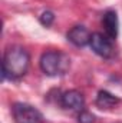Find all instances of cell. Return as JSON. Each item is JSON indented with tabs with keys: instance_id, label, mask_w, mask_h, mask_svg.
<instances>
[{
	"instance_id": "cell-1",
	"label": "cell",
	"mask_w": 122,
	"mask_h": 123,
	"mask_svg": "<svg viewBox=\"0 0 122 123\" xmlns=\"http://www.w3.org/2000/svg\"><path fill=\"white\" fill-rule=\"evenodd\" d=\"M30 64V55L22 46H12L3 55L1 63V73L4 79L17 80L23 77Z\"/></svg>"
},
{
	"instance_id": "cell-2",
	"label": "cell",
	"mask_w": 122,
	"mask_h": 123,
	"mask_svg": "<svg viewBox=\"0 0 122 123\" xmlns=\"http://www.w3.org/2000/svg\"><path fill=\"white\" fill-rule=\"evenodd\" d=\"M40 70L46 76H61L70 67V59L68 55L58 50H47L40 56Z\"/></svg>"
},
{
	"instance_id": "cell-3",
	"label": "cell",
	"mask_w": 122,
	"mask_h": 123,
	"mask_svg": "<svg viewBox=\"0 0 122 123\" xmlns=\"http://www.w3.org/2000/svg\"><path fill=\"white\" fill-rule=\"evenodd\" d=\"M12 115L14 123H43V115L27 103H14Z\"/></svg>"
},
{
	"instance_id": "cell-4",
	"label": "cell",
	"mask_w": 122,
	"mask_h": 123,
	"mask_svg": "<svg viewBox=\"0 0 122 123\" xmlns=\"http://www.w3.org/2000/svg\"><path fill=\"white\" fill-rule=\"evenodd\" d=\"M89 46H91L92 50H93L98 56H101V57H103V59H109V57H112V55H114L112 42H111V39H109L106 34H102V33H92Z\"/></svg>"
},
{
	"instance_id": "cell-5",
	"label": "cell",
	"mask_w": 122,
	"mask_h": 123,
	"mask_svg": "<svg viewBox=\"0 0 122 123\" xmlns=\"http://www.w3.org/2000/svg\"><path fill=\"white\" fill-rule=\"evenodd\" d=\"M61 106L66 110L81 112L85 106V97L79 90H68L61 94Z\"/></svg>"
},
{
	"instance_id": "cell-6",
	"label": "cell",
	"mask_w": 122,
	"mask_h": 123,
	"mask_svg": "<svg viewBox=\"0 0 122 123\" xmlns=\"http://www.w3.org/2000/svg\"><path fill=\"white\" fill-rule=\"evenodd\" d=\"M92 33L85 26H73L68 31V40L76 47H83L91 43Z\"/></svg>"
},
{
	"instance_id": "cell-7",
	"label": "cell",
	"mask_w": 122,
	"mask_h": 123,
	"mask_svg": "<svg viewBox=\"0 0 122 123\" xmlns=\"http://www.w3.org/2000/svg\"><path fill=\"white\" fill-rule=\"evenodd\" d=\"M102 26H103L105 34L111 40L116 39V36H118V27H119V22H118L116 12H114V10L105 12L103 13V17H102Z\"/></svg>"
},
{
	"instance_id": "cell-8",
	"label": "cell",
	"mask_w": 122,
	"mask_h": 123,
	"mask_svg": "<svg viewBox=\"0 0 122 123\" xmlns=\"http://www.w3.org/2000/svg\"><path fill=\"white\" fill-rule=\"evenodd\" d=\"M96 106L99 109H105V110H109V109H114L116 107L119 103H121V99L115 94H112L108 90H101L98 92V96H96V100H95Z\"/></svg>"
},
{
	"instance_id": "cell-9",
	"label": "cell",
	"mask_w": 122,
	"mask_h": 123,
	"mask_svg": "<svg viewBox=\"0 0 122 123\" xmlns=\"http://www.w3.org/2000/svg\"><path fill=\"white\" fill-rule=\"evenodd\" d=\"M39 20H40V23H42L45 27H49V26H52V23H53V20H55V14H53L52 12L46 10V12H43V13L40 14Z\"/></svg>"
},
{
	"instance_id": "cell-10",
	"label": "cell",
	"mask_w": 122,
	"mask_h": 123,
	"mask_svg": "<svg viewBox=\"0 0 122 123\" xmlns=\"http://www.w3.org/2000/svg\"><path fill=\"white\" fill-rule=\"evenodd\" d=\"M78 123H95V116L88 110H81L78 115Z\"/></svg>"
}]
</instances>
